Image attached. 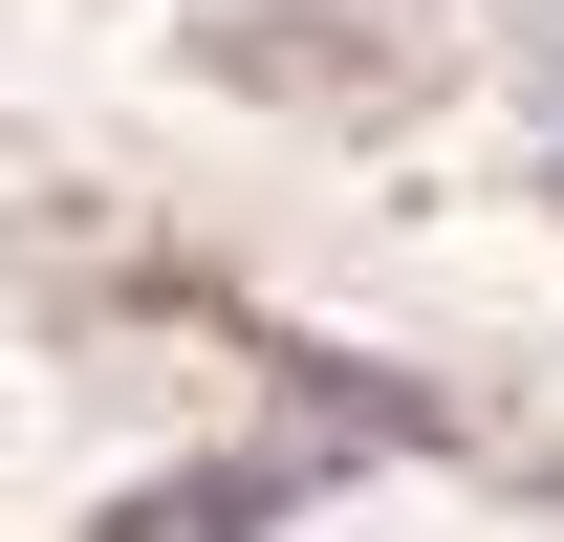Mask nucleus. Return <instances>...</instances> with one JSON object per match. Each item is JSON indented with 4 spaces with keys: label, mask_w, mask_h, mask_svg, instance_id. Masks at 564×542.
Returning a JSON list of instances; mask_svg holds the SVG:
<instances>
[{
    "label": "nucleus",
    "mask_w": 564,
    "mask_h": 542,
    "mask_svg": "<svg viewBox=\"0 0 564 542\" xmlns=\"http://www.w3.org/2000/svg\"><path fill=\"white\" fill-rule=\"evenodd\" d=\"M282 499H304V477H282V456H196V477H152V499H109V521H87V542H261Z\"/></svg>",
    "instance_id": "1"
}]
</instances>
